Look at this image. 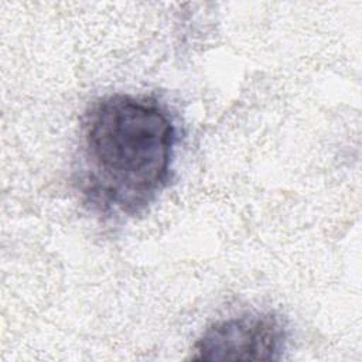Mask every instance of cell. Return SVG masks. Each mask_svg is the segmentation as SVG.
<instances>
[{
    "instance_id": "6da1fadb",
    "label": "cell",
    "mask_w": 362,
    "mask_h": 362,
    "mask_svg": "<svg viewBox=\"0 0 362 362\" xmlns=\"http://www.w3.org/2000/svg\"><path fill=\"white\" fill-rule=\"evenodd\" d=\"M180 127L154 95L115 92L92 100L79 122L74 185L103 221L144 215L174 178Z\"/></svg>"
},
{
    "instance_id": "7a4b0ae2",
    "label": "cell",
    "mask_w": 362,
    "mask_h": 362,
    "mask_svg": "<svg viewBox=\"0 0 362 362\" xmlns=\"http://www.w3.org/2000/svg\"><path fill=\"white\" fill-rule=\"evenodd\" d=\"M288 342L286 320L274 311H247L209 324L192 346L199 361H280Z\"/></svg>"
}]
</instances>
